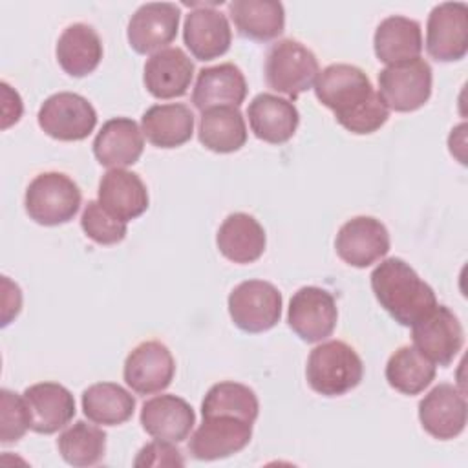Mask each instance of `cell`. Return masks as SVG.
<instances>
[{"instance_id": "d590c367", "label": "cell", "mask_w": 468, "mask_h": 468, "mask_svg": "<svg viewBox=\"0 0 468 468\" xmlns=\"http://www.w3.org/2000/svg\"><path fill=\"white\" fill-rule=\"evenodd\" d=\"M31 430V417L24 395L0 389V442H16Z\"/></svg>"}, {"instance_id": "7c38bea8", "label": "cell", "mask_w": 468, "mask_h": 468, "mask_svg": "<svg viewBox=\"0 0 468 468\" xmlns=\"http://www.w3.org/2000/svg\"><path fill=\"white\" fill-rule=\"evenodd\" d=\"M335 249L342 261L364 269L388 254L389 232L386 225L373 216H355L340 227Z\"/></svg>"}, {"instance_id": "f546056e", "label": "cell", "mask_w": 468, "mask_h": 468, "mask_svg": "<svg viewBox=\"0 0 468 468\" xmlns=\"http://www.w3.org/2000/svg\"><path fill=\"white\" fill-rule=\"evenodd\" d=\"M199 143L216 152H238L247 143V126L241 112L234 106H218L201 113L197 128Z\"/></svg>"}, {"instance_id": "5b68a950", "label": "cell", "mask_w": 468, "mask_h": 468, "mask_svg": "<svg viewBox=\"0 0 468 468\" xmlns=\"http://www.w3.org/2000/svg\"><path fill=\"white\" fill-rule=\"evenodd\" d=\"M263 71L271 90L296 99L314 84L320 66L316 55L307 46L283 38L269 48Z\"/></svg>"}, {"instance_id": "d4e9b609", "label": "cell", "mask_w": 468, "mask_h": 468, "mask_svg": "<svg viewBox=\"0 0 468 468\" xmlns=\"http://www.w3.org/2000/svg\"><path fill=\"white\" fill-rule=\"evenodd\" d=\"M216 245L227 260L234 263H252L265 252L267 236L254 216L234 212L219 225Z\"/></svg>"}, {"instance_id": "836d02e7", "label": "cell", "mask_w": 468, "mask_h": 468, "mask_svg": "<svg viewBox=\"0 0 468 468\" xmlns=\"http://www.w3.org/2000/svg\"><path fill=\"white\" fill-rule=\"evenodd\" d=\"M57 448L68 464L93 466L104 457L106 433L97 426L77 420L58 435Z\"/></svg>"}, {"instance_id": "ac0fdd59", "label": "cell", "mask_w": 468, "mask_h": 468, "mask_svg": "<svg viewBox=\"0 0 468 468\" xmlns=\"http://www.w3.org/2000/svg\"><path fill=\"white\" fill-rule=\"evenodd\" d=\"M139 420L143 430L154 439L181 442L190 435L196 413L185 399L166 393L148 399L141 408Z\"/></svg>"}, {"instance_id": "4fadbf2b", "label": "cell", "mask_w": 468, "mask_h": 468, "mask_svg": "<svg viewBox=\"0 0 468 468\" xmlns=\"http://www.w3.org/2000/svg\"><path fill=\"white\" fill-rule=\"evenodd\" d=\"M252 439V422L230 417H203L188 441V452L197 461H218L241 452Z\"/></svg>"}, {"instance_id": "7a4b0ae2", "label": "cell", "mask_w": 468, "mask_h": 468, "mask_svg": "<svg viewBox=\"0 0 468 468\" xmlns=\"http://www.w3.org/2000/svg\"><path fill=\"white\" fill-rule=\"evenodd\" d=\"M371 289L395 322L411 327L435 305L433 289L402 258H386L371 272Z\"/></svg>"}, {"instance_id": "8992f818", "label": "cell", "mask_w": 468, "mask_h": 468, "mask_svg": "<svg viewBox=\"0 0 468 468\" xmlns=\"http://www.w3.org/2000/svg\"><path fill=\"white\" fill-rule=\"evenodd\" d=\"M431 80V66L420 57L389 64L378 73V95L388 110L415 112L428 102Z\"/></svg>"}, {"instance_id": "ba28073f", "label": "cell", "mask_w": 468, "mask_h": 468, "mask_svg": "<svg viewBox=\"0 0 468 468\" xmlns=\"http://www.w3.org/2000/svg\"><path fill=\"white\" fill-rule=\"evenodd\" d=\"M38 126L58 141H82L97 124V112L91 102L71 91L49 95L37 115Z\"/></svg>"}, {"instance_id": "7402d4cb", "label": "cell", "mask_w": 468, "mask_h": 468, "mask_svg": "<svg viewBox=\"0 0 468 468\" xmlns=\"http://www.w3.org/2000/svg\"><path fill=\"white\" fill-rule=\"evenodd\" d=\"M143 148V132L130 117L106 121L93 139V154L97 161L108 168H126L137 163Z\"/></svg>"}, {"instance_id": "d6986e66", "label": "cell", "mask_w": 468, "mask_h": 468, "mask_svg": "<svg viewBox=\"0 0 468 468\" xmlns=\"http://www.w3.org/2000/svg\"><path fill=\"white\" fill-rule=\"evenodd\" d=\"M24 400L31 417V430L51 435L75 417V399L58 382H38L24 389Z\"/></svg>"}, {"instance_id": "1f68e13d", "label": "cell", "mask_w": 468, "mask_h": 468, "mask_svg": "<svg viewBox=\"0 0 468 468\" xmlns=\"http://www.w3.org/2000/svg\"><path fill=\"white\" fill-rule=\"evenodd\" d=\"M435 378V364L413 346L399 347L386 364L388 384L402 395H419Z\"/></svg>"}, {"instance_id": "3957f363", "label": "cell", "mask_w": 468, "mask_h": 468, "mask_svg": "<svg viewBox=\"0 0 468 468\" xmlns=\"http://www.w3.org/2000/svg\"><path fill=\"white\" fill-rule=\"evenodd\" d=\"M362 377V358L342 340L322 342L309 353L305 378L311 389L324 397L346 395L360 384Z\"/></svg>"}, {"instance_id": "8d00e7d4", "label": "cell", "mask_w": 468, "mask_h": 468, "mask_svg": "<svg viewBox=\"0 0 468 468\" xmlns=\"http://www.w3.org/2000/svg\"><path fill=\"white\" fill-rule=\"evenodd\" d=\"M185 464V459L181 455V450L174 446V442H168V441H161V439H155L154 442H148L144 444L135 461H133V466H183Z\"/></svg>"}, {"instance_id": "277c9868", "label": "cell", "mask_w": 468, "mask_h": 468, "mask_svg": "<svg viewBox=\"0 0 468 468\" xmlns=\"http://www.w3.org/2000/svg\"><path fill=\"white\" fill-rule=\"evenodd\" d=\"M77 183L62 172H42L26 188L24 207L27 216L46 227L68 223L80 208Z\"/></svg>"}, {"instance_id": "5bb4252c", "label": "cell", "mask_w": 468, "mask_h": 468, "mask_svg": "<svg viewBox=\"0 0 468 468\" xmlns=\"http://www.w3.org/2000/svg\"><path fill=\"white\" fill-rule=\"evenodd\" d=\"M176 375V360L170 349L157 340H146L135 346L122 367L128 388L139 395H154L166 389Z\"/></svg>"}, {"instance_id": "9a60e30c", "label": "cell", "mask_w": 468, "mask_h": 468, "mask_svg": "<svg viewBox=\"0 0 468 468\" xmlns=\"http://www.w3.org/2000/svg\"><path fill=\"white\" fill-rule=\"evenodd\" d=\"M194 5L183 24V40L197 60H212L225 55L232 42L229 18L216 4H188Z\"/></svg>"}, {"instance_id": "484cf974", "label": "cell", "mask_w": 468, "mask_h": 468, "mask_svg": "<svg viewBox=\"0 0 468 468\" xmlns=\"http://www.w3.org/2000/svg\"><path fill=\"white\" fill-rule=\"evenodd\" d=\"M141 132L157 148H177L194 133V113L186 104H154L141 117Z\"/></svg>"}, {"instance_id": "ffe728a7", "label": "cell", "mask_w": 468, "mask_h": 468, "mask_svg": "<svg viewBox=\"0 0 468 468\" xmlns=\"http://www.w3.org/2000/svg\"><path fill=\"white\" fill-rule=\"evenodd\" d=\"M194 77V62L181 48H165L154 53L143 73V82L155 99L183 97Z\"/></svg>"}, {"instance_id": "f1b7e54d", "label": "cell", "mask_w": 468, "mask_h": 468, "mask_svg": "<svg viewBox=\"0 0 468 468\" xmlns=\"http://www.w3.org/2000/svg\"><path fill=\"white\" fill-rule=\"evenodd\" d=\"M227 7L238 33L245 38L267 42L280 37L285 27V9L282 2L234 0Z\"/></svg>"}, {"instance_id": "e575fe53", "label": "cell", "mask_w": 468, "mask_h": 468, "mask_svg": "<svg viewBox=\"0 0 468 468\" xmlns=\"http://www.w3.org/2000/svg\"><path fill=\"white\" fill-rule=\"evenodd\" d=\"M80 227H82L84 234L99 245L121 243L126 238V232H128L126 221L112 216L95 199L86 203V207L82 210V216H80Z\"/></svg>"}, {"instance_id": "603a6c76", "label": "cell", "mask_w": 468, "mask_h": 468, "mask_svg": "<svg viewBox=\"0 0 468 468\" xmlns=\"http://www.w3.org/2000/svg\"><path fill=\"white\" fill-rule=\"evenodd\" d=\"M247 117L254 135L271 144L287 143L300 124L296 106L272 93H258L247 108Z\"/></svg>"}, {"instance_id": "52a82bcc", "label": "cell", "mask_w": 468, "mask_h": 468, "mask_svg": "<svg viewBox=\"0 0 468 468\" xmlns=\"http://www.w3.org/2000/svg\"><path fill=\"white\" fill-rule=\"evenodd\" d=\"M282 292L265 280L238 283L229 294V314L245 333L272 329L282 318Z\"/></svg>"}, {"instance_id": "4dcf8cb0", "label": "cell", "mask_w": 468, "mask_h": 468, "mask_svg": "<svg viewBox=\"0 0 468 468\" xmlns=\"http://www.w3.org/2000/svg\"><path fill=\"white\" fill-rule=\"evenodd\" d=\"M135 399L115 382H97L82 391L84 415L102 426H117L132 419Z\"/></svg>"}, {"instance_id": "83f0119b", "label": "cell", "mask_w": 468, "mask_h": 468, "mask_svg": "<svg viewBox=\"0 0 468 468\" xmlns=\"http://www.w3.org/2000/svg\"><path fill=\"white\" fill-rule=\"evenodd\" d=\"M57 60L71 77L91 73L102 58V40L99 33L82 22L68 26L57 40Z\"/></svg>"}, {"instance_id": "cb8c5ba5", "label": "cell", "mask_w": 468, "mask_h": 468, "mask_svg": "<svg viewBox=\"0 0 468 468\" xmlns=\"http://www.w3.org/2000/svg\"><path fill=\"white\" fill-rule=\"evenodd\" d=\"M112 216L130 221L148 208V190L143 179L126 168H110L99 181V199Z\"/></svg>"}, {"instance_id": "8fae6325", "label": "cell", "mask_w": 468, "mask_h": 468, "mask_svg": "<svg viewBox=\"0 0 468 468\" xmlns=\"http://www.w3.org/2000/svg\"><path fill=\"white\" fill-rule=\"evenodd\" d=\"M426 49L439 62H455L468 53V7L463 2L435 5L426 24Z\"/></svg>"}, {"instance_id": "9c48e42d", "label": "cell", "mask_w": 468, "mask_h": 468, "mask_svg": "<svg viewBox=\"0 0 468 468\" xmlns=\"http://www.w3.org/2000/svg\"><path fill=\"white\" fill-rule=\"evenodd\" d=\"M413 347L435 366H450L464 344L459 318L446 307L435 305L424 318L411 325Z\"/></svg>"}, {"instance_id": "44dd1931", "label": "cell", "mask_w": 468, "mask_h": 468, "mask_svg": "<svg viewBox=\"0 0 468 468\" xmlns=\"http://www.w3.org/2000/svg\"><path fill=\"white\" fill-rule=\"evenodd\" d=\"M247 97V80L241 69L232 62L203 68L197 73L192 104L203 113L218 106L238 108Z\"/></svg>"}, {"instance_id": "d6a6232c", "label": "cell", "mask_w": 468, "mask_h": 468, "mask_svg": "<svg viewBox=\"0 0 468 468\" xmlns=\"http://www.w3.org/2000/svg\"><path fill=\"white\" fill-rule=\"evenodd\" d=\"M260 413V402L256 393L239 382L225 380L214 384L203 402H201V415L203 417H218V415H230L239 417L254 424Z\"/></svg>"}, {"instance_id": "e0dca14e", "label": "cell", "mask_w": 468, "mask_h": 468, "mask_svg": "<svg viewBox=\"0 0 468 468\" xmlns=\"http://www.w3.org/2000/svg\"><path fill=\"white\" fill-rule=\"evenodd\" d=\"M468 406L464 393L453 384H439L419 402V420L424 431L439 441L455 439L466 428Z\"/></svg>"}, {"instance_id": "30bf717a", "label": "cell", "mask_w": 468, "mask_h": 468, "mask_svg": "<svg viewBox=\"0 0 468 468\" xmlns=\"http://www.w3.org/2000/svg\"><path fill=\"white\" fill-rule=\"evenodd\" d=\"M338 320L336 302L331 292L322 287L305 285L300 287L291 302L287 311L289 327L309 344L322 342L331 336Z\"/></svg>"}, {"instance_id": "6da1fadb", "label": "cell", "mask_w": 468, "mask_h": 468, "mask_svg": "<svg viewBox=\"0 0 468 468\" xmlns=\"http://www.w3.org/2000/svg\"><path fill=\"white\" fill-rule=\"evenodd\" d=\"M314 95L347 132L356 135L380 130L389 117V110L369 77L353 64L324 68L314 80Z\"/></svg>"}, {"instance_id": "2e32d148", "label": "cell", "mask_w": 468, "mask_h": 468, "mask_svg": "<svg viewBox=\"0 0 468 468\" xmlns=\"http://www.w3.org/2000/svg\"><path fill=\"white\" fill-rule=\"evenodd\" d=\"M181 11L170 2H148L143 4L130 18L126 37L133 51L146 55L165 49L170 44L179 27Z\"/></svg>"}, {"instance_id": "4316f807", "label": "cell", "mask_w": 468, "mask_h": 468, "mask_svg": "<svg viewBox=\"0 0 468 468\" xmlns=\"http://www.w3.org/2000/svg\"><path fill=\"white\" fill-rule=\"evenodd\" d=\"M373 49L386 66L417 58L422 51L420 24L400 15L384 18L375 29Z\"/></svg>"}]
</instances>
